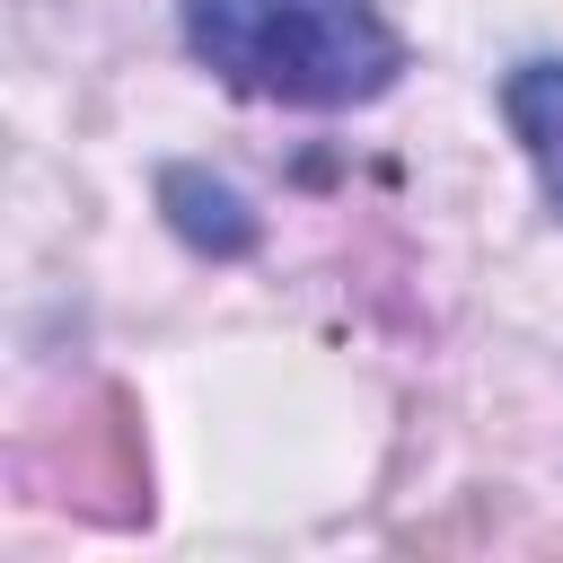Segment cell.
Segmentation results:
<instances>
[{
	"label": "cell",
	"mask_w": 563,
	"mask_h": 563,
	"mask_svg": "<svg viewBox=\"0 0 563 563\" xmlns=\"http://www.w3.org/2000/svg\"><path fill=\"white\" fill-rule=\"evenodd\" d=\"M185 44L264 106H369L405 70L378 0H185Z\"/></svg>",
	"instance_id": "obj_1"
},
{
	"label": "cell",
	"mask_w": 563,
	"mask_h": 563,
	"mask_svg": "<svg viewBox=\"0 0 563 563\" xmlns=\"http://www.w3.org/2000/svg\"><path fill=\"white\" fill-rule=\"evenodd\" d=\"M18 475H26V484H53L70 510H97V519H141V510H150L141 422H132V405H123L114 387L88 396L53 440H26V449H18Z\"/></svg>",
	"instance_id": "obj_2"
},
{
	"label": "cell",
	"mask_w": 563,
	"mask_h": 563,
	"mask_svg": "<svg viewBox=\"0 0 563 563\" xmlns=\"http://www.w3.org/2000/svg\"><path fill=\"white\" fill-rule=\"evenodd\" d=\"M501 114L528 141V158L545 176V202L563 211V62H519L510 88H501Z\"/></svg>",
	"instance_id": "obj_3"
},
{
	"label": "cell",
	"mask_w": 563,
	"mask_h": 563,
	"mask_svg": "<svg viewBox=\"0 0 563 563\" xmlns=\"http://www.w3.org/2000/svg\"><path fill=\"white\" fill-rule=\"evenodd\" d=\"M167 202H176V229H185L194 246H211V255H238V246L255 238V220H246V202H238L229 185H211V176H194V167H176V176H167Z\"/></svg>",
	"instance_id": "obj_4"
}]
</instances>
